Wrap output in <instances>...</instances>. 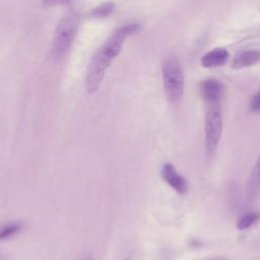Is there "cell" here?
Masks as SVG:
<instances>
[{"label": "cell", "mask_w": 260, "mask_h": 260, "mask_svg": "<svg viewBox=\"0 0 260 260\" xmlns=\"http://www.w3.org/2000/svg\"><path fill=\"white\" fill-rule=\"evenodd\" d=\"M125 260H131V259H130V258H126Z\"/></svg>", "instance_id": "2e32d148"}, {"label": "cell", "mask_w": 260, "mask_h": 260, "mask_svg": "<svg viewBox=\"0 0 260 260\" xmlns=\"http://www.w3.org/2000/svg\"><path fill=\"white\" fill-rule=\"evenodd\" d=\"M230 58V53L224 48H214L206 52L200 59L201 66L204 68H215L223 66Z\"/></svg>", "instance_id": "52a82bcc"}, {"label": "cell", "mask_w": 260, "mask_h": 260, "mask_svg": "<svg viewBox=\"0 0 260 260\" xmlns=\"http://www.w3.org/2000/svg\"><path fill=\"white\" fill-rule=\"evenodd\" d=\"M69 0H42V4L46 7H52V6H57L61 4L67 3Z\"/></svg>", "instance_id": "5bb4252c"}, {"label": "cell", "mask_w": 260, "mask_h": 260, "mask_svg": "<svg viewBox=\"0 0 260 260\" xmlns=\"http://www.w3.org/2000/svg\"><path fill=\"white\" fill-rule=\"evenodd\" d=\"M139 29V23H125L117 27L103 45L96 49L87 66L85 78L87 92L93 93L99 89L107 69L121 53L126 39L136 34Z\"/></svg>", "instance_id": "6da1fadb"}, {"label": "cell", "mask_w": 260, "mask_h": 260, "mask_svg": "<svg viewBox=\"0 0 260 260\" xmlns=\"http://www.w3.org/2000/svg\"><path fill=\"white\" fill-rule=\"evenodd\" d=\"M222 134V113L219 104L207 105L204 117V146L207 157L214 156Z\"/></svg>", "instance_id": "277c9868"}, {"label": "cell", "mask_w": 260, "mask_h": 260, "mask_svg": "<svg viewBox=\"0 0 260 260\" xmlns=\"http://www.w3.org/2000/svg\"><path fill=\"white\" fill-rule=\"evenodd\" d=\"M162 86L168 102L178 105L184 95L185 75L179 59L171 54L168 55L161 64Z\"/></svg>", "instance_id": "7a4b0ae2"}, {"label": "cell", "mask_w": 260, "mask_h": 260, "mask_svg": "<svg viewBox=\"0 0 260 260\" xmlns=\"http://www.w3.org/2000/svg\"><path fill=\"white\" fill-rule=\"evenodd\" d=\"M23 228V223L21 221H12L7 222L0 226V241L6 240L14 235L18 234Z\"/></svg>", "instance_id": "30bf717a"}, {"label": "cell", "mask_w": 260, "mask_h": 260, "mask_svg": "<svg viewBox=\"0 0 260 260\" xmlns=\"http://www.w3.org/2000/svg\"><path fill=\"white\" fill-rule=\"evenodd\" d=\"M80 260H93V259H92V256H91V255H85V256L82 257Z\"/></svg>", "instance_id": "9a60e30c"}, {"label": "cell", "mask_w": 260, "mask_h": 260, "mask_svg": "<svg viewBox=\"0 0 260 260\" xmlns=\"http://www.w3.org/2000/svg\"><path fill=\"white\" fill-rule=\"evenodd\" d=\"M260 61L259 50H244L235 55L232 60V68L243 69L257 64Z\"/></svg>", "instance_id": "ba28073f"}, {"label": "cell", "mask_w": 260, "mask_h": 260, "mask_svg": "<svg viewBox=\"0 0 260 260\" xmlns=\"http://www.w3.org/2000/svg\"><path fill=\"white\" fill-rule=\"evenodd\" d=\"M246 192L250 200L255 199L260 193V153L250 172Z\"/></svg>", "instance_id": "9c48e42d"}, {"label": "cell", "mask_w": 260, "mask_h": 260, "mask_svg": "<svg viewBox=\"0 0 260 260\" xmlns=\"http://www.w3.org/2000/svg\"><path fill=\"white\" fill-rule=\"evenodd\" d=\"M115 3L112 1H107L104 2L102 4H100L99 6L94 7L91 11H90V16L94 17V18H105L110 16L114 11H115Z\"/></svg>", "instance_id": "8fae6325"}, {"label": "cell", "mask_w": 260, "mask_h": 260, "mask_svg": "<svg viewBox=\"0 0 260 260\" xmlns=\"http://www.w3.org/2000/svg\"><path fill=\"white\" fill-rule=\"evenodd\" d=\"M161 177L165 182L177 193L185 194L188 190V183L185 178L178 173L172 164H165L161 169Z\"/></svg>", "instance_id": "8992f818"}, {"label": "cell", "mask_w": 260, "mask_h": 260, "mask_svg": "<svg viewBox=\"0 0 260 260\" xmlns=\"http://www.w3.org/2000/svg\"><path fill=\"white\" fill-rule=\"evenodd\" d=\"M79 16L74 12L64 15L58 22L52 41V50L55 56L62 57L71 48L78 31Z\"/></svg>", "instance_id": "3957f363"}, {"label": "cell", "mask_w": 260, "mask_h": 260, "mask_svg": "<svg viewBox=\"0 0 260 260\" xmlns=\"http://www.w3.org/2000/svg\"><path fill=\"white\" fill-rule=\"evenodd\" d=\"M260 218V214L257 212H247L243 214L237 222V229L240 231H245L255 224Z\"/></svg>", "instance_id": "7c38bea8"}, {"label": "cell", "mask_w": 260, "mask_h": 260, "mask_svg": "<svg viewBox=\"0 0 260 260\" xmlns=\"http://www.w3.org/2000/svg\"><path fill=\"white\" fill-rule=\"evenodd\" d=\"M200 93L207 105L219 104L223 94V84L215 78H207L200 83Z\"/></svg>", "instance_id": "5b68a950"}, {"label": "cell", "mask_w": 260, "mask_h": 260, "mask_svg": "<svg viewBox=\"0 0 260 260\" xmlns=\"http://www.w3.org/2000/svg\"><path fill=\"white\" fill-rule=\"evenodd\" d=\"M249 108L254 113H260V89L256 91L252 96L249 104Z\"/></svg>", "instance_id": "4fadbf2b"}, {"label": "cell", "mask_w": 260, "mask_h": 260, "mask_svg": "<svg viewBox=\"0 0 260 260\" xmlns=\"http://www.w3.org/2000/svg\"><path fill=\"white\" fill-rule=\"evenodd\" d=\"M0 257H1V252H0Z\"/></svg>", "instance_id": "e0dca14e"}]
</instances>
